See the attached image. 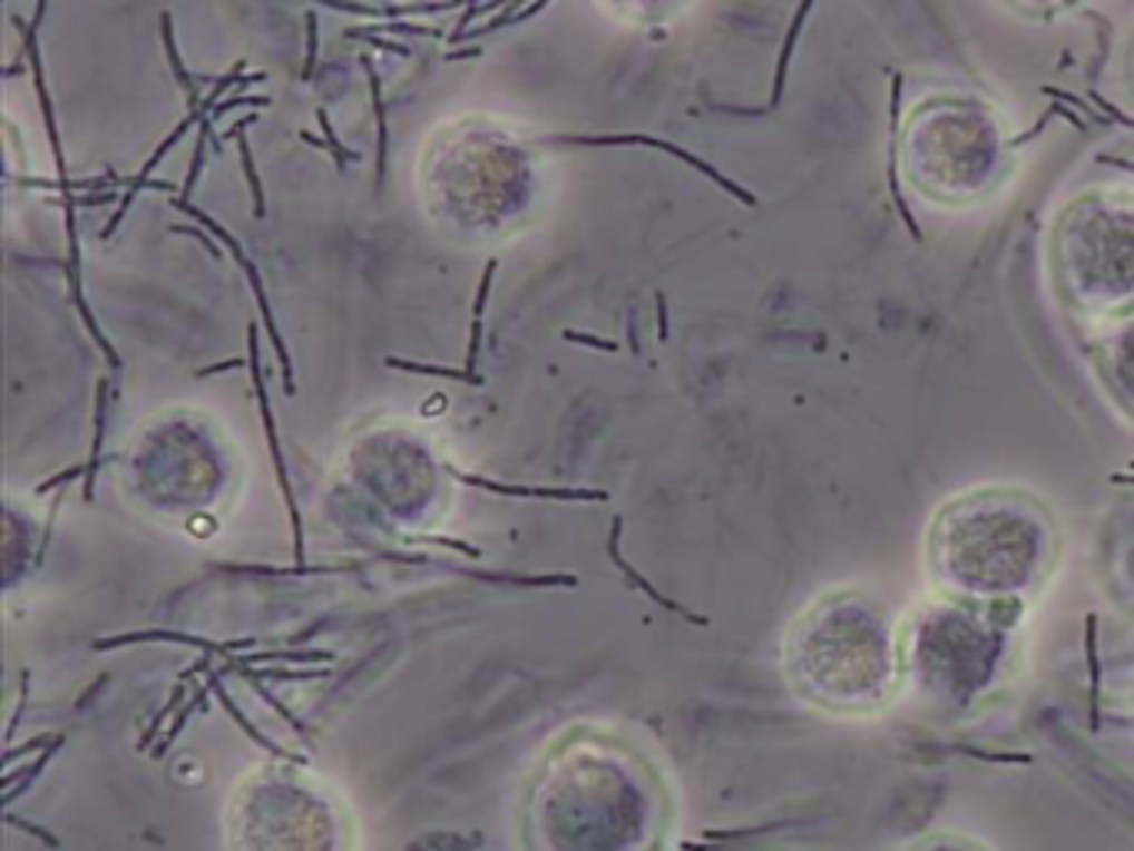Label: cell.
Masks as SVG:
<instances>
[{
  "instance_id": "obj_1",
  "label": "cell",
  "mask_w": 1134,
  "mask_h": 851,
  "mask_svg": "<svg viewBox=\"0 0 1134 851\" xmlns=\"http://www.w3.org/2000/svg\"><path fill=\"white\" fill-rule=\"evenodd\" d=\"M1052 512L1011 486H981L945 502L928 532V566L948 599L1021 609L1055 566Z\"/></svg>"
},
{
  "instance_id": "obj_2",
  "label": "cell",
  "mask_w": 1134,
  "mask_h": 851,
  "mask_svg": "<svg viewBox=\"0 0 1134 851\" xmlns=\"http://www.w3.org/2000/svg\"><path fill=\"white\" fill-rule=\"evenodd\" d=\"M906 638L872 596L842 589L812 603L785 638L792 688L829 715H869L906 682Z\"/></svg>"
},
{
  "instance_id": "obj_3",
  "label": "cell",
  "mask_w": 1134,
  "mask_h": 851,
  "mask_svg": "<svg viewBox=\"0 0 1134 851\" xmlns=\"http://www.w3.org/2000/svg\"><path fill=\"white\" fill-rule=\"evenodd\" d=\"M896 157L902 184L918 200L938 211H968L1008 184L1015 140L988 100L938 90L908 107Z\"/></svg>"
},
{
  "instance_id": "obj_4",
  "label": "cell",
  "mask_w": 1134,
  "mask_h": 851,
  "mask_svg": "<svg viewBox=\"0 0 1134 851\" xmlns=\"http://www.w3.org/2000/svg\"><path fill=\"white\" fill-rule=\"evenodd\" d=\"M1018 613L941 596L906 636V685L941 715H965L991 698L1018 655Z\"/></svg>"
},
{
  "instance_id": "obj_5",
  "label": "cell",
  "mask_w": 1134,
  "mask_h": 851,
  "mask_svg": "<svg viewBox=\"0 0 1134 851\" xmlns=\"http://www.w3.org/2000/svg\"><path fill=\"white\" fill-rule=\"evenodd\" d=\"M1048 266L1062 303L1098 323L1134 310V194L1085 190L1052 223Z\"/></svg>"
},
{
  "instance_id": "obj_6",
  "label": "cell",
  "mask_w": 1134,
  "mask_h": 851,
  "mask_svg": "<svg viewBox=\"0 0 1134 851\" xmlns=\"http://www.w3.org/2000/svg\"><path fill=\"white\" fill-rule=\"evenodd\" d=\"M236 80H243V63H236V67L229 70L227 77H221V84H217V87H214V90L207 94V100H201V107H194V110H190V114H187V117H184V120H180V124H177V127H174L170 134H167V140H164V144H160V147H157V150L150 154V160H147V164L140 167V174H137V177L130 180V187L124 190V197H120V204H117V211H114V216H110V219H107V226L100 229V239H110V236L117 233V226H120V223H124V216L130 213V207H134V200L140 197V190H144V187L150 184V177H154V170H157V167L164 164V157H167V154H170V150H174V147H177V144H180V140H184V137L190 134V130H194V127H201V120H204V117H211V114H214V110L221 107V97H224V90H229V87H233Z\"/></svg>"
},
{
  "instance_id": "obj_7",
  "label": "cell",
  "mask_w": 1134,
  "mask_h": 851,
  "mask_svg": "<svg viewBox=\"0 0 1134 851\" xmlns=\"http://www.w3.org/2000/svg\"><path fill=\"white\" fill-rule=\"evenodd\" d=\"M174 207L180 213H187V216H194L204 229H211L224 246L229 250V256H233V263L243 270V276H246V283H250V290H253V296H256V306H260V316H263V323H266V333H270V343H273V350H276V356H280V366H283V387H286V393L293 397L296 393V383H293V363H290V356H286V346H283V340H280V333H276V323H273V310H270V300H266V286H263V276H260V270H256V263L243 253V246H239V239L229 233L227 226H221L217 219H211L207 213L204 211H197L190 200H174Z\"/></svg>"
},
{
  "instance_id": "obj_8",
  "label": "cell",
  "mask_w": 1134,
  "mask_h": 851,
  "mask_svg": "<svg viewBox=\"0 0 1134 851\" xmlns=\"http://www.w3.org/2000/svg\"><path fill=\"white\" fill-rule=\"evenodd\" d=\"M1102 376L1112 390V397L1125 407L1134 420V310L1105 323V336L1098 343Z\"/></svg>"
},
{
  "instance_id": "obj_9",
  "label": "cell",
  "mask_w": 1134,
  "mask_h": 851,
  "mask_svg": "<svg viewBox=\"0 0 1134 851\" xmlns=\"http://www.w3.org/2000/svg\"><path fill=\"white\" fill-rule=\"evenodd\" d=\"M546 144H573V147H653V150H663V154H673L676 160H682V164H688V167H695V170H702L705 177H712V180H718L725 190H732V194H739V197H745L739 187H732L729 180H722L712 167H705L698 157H692V154H685L682 147H676V144H669V140H656V137H643V134H596V137H566V134H559V137H549ZM749 200V197H745Z\"/></svg>"
},
{
  "instance_id": "obj_10",
  "label": "cell",
  "mask_w": 1134,
  "mask_h": 851,
  "mask_svg": "<svg viewBox=\"0 0 1134 851\" xmlns=\"http://www.w3.org/2000/svg\"><path fill=\"white\" fill-rule=\"evenodd\" d=\"M13 23L20 27L23 47H27V57H30L33 90H37V100H40V114H43V124H47V140H50L53 160H57V184H67V157H63L60 127H57V117H53V100H50V90H47V80H43V63H40V50H37V27H33V23H23L20 17H13Z\"/></svg>"
},
{
  "instance_id": "obj_11",
  "label": "cell",
  "mask_w": 1134,
  "mask_h": 851,
  "mask_svg": "<svg viewBox=\"0 0 1134 851\" xmlns=\"http://www.w3.org/2000/svg\"><path fill=\"white\" fill-rule=\"evenodd\" d=\"M360 63H363V70H366L370 100H373V114H377V187H383V180H387V144H390V134H387V110H383V80H380V74L373 70L370 57H363Z\"/></svg>"
},
{
  "instance_id": "obj_12",
  "label": "cell",
  "mask_w": 1134,
  "mask_h": 851,
  "mask_svg": "<svg viewBox=\"0 0 1134 851\" xmlns=\"http://www.w3.org/2000/svg\"><path fill=\"white\" fill-rule=\"evenodd\" d=\"M160 40H164L167 60H170V67H174V74H177V84H180V87H184V94H187V104H190V110H194V107H201V97H197V80L187 74V67H184V60H180V50H177V37H174V17H170V10H164V13H160Z\"/></svg>"
},
{
  "instance_id": "obj_13",
  "label": "cell",
  "mask_w": 1134,
  "mask_h": 851,
  "mask_svg": "<svg viewBox=\"0 0 1134 851\" xmlns=\"http://www.w3.org/2000/svg\"><path fill=\"white\" fill-rule=\"evenodd\" d=\"M459 476V472H456ZM462 482H472V486H486L492 492H506V496H539V499H603V492H579V489H529V486H502V482H492V479H482V476H459Z\"/></svg>"
},
{
  "instance_id": "obj_14",
  "label": "cell",
  "mask_w": 1134,
  "mask_h": 851,
  "mask_svg": "<svg viewBox=\"0 0 1134 851\" xmlns=\"http://www.w3.org/2000/svg\"><path fill=\"white\" fill-rule=\"evenodd\" d=\"M211 134H214V120L204 117L201 127H197V144H194V154H190V170H187V180L180 187V200H190L194 197V187L204 174V160H207V144H211Z\"/></svg>"
},
{
  "instance_id": "obj_15",
  "label": "cell",
  "mask_w": 1134,
  "mask_h": 851,
  "mask_svg": "<svg viewBox=\"0 0 1134 851\" xmlns=\"http://www.w3.org/2000/svg\"><path fill=\"white\" fill-rule=\"evenodd\" d=\"M236 147H239V167H243L246 187H250V194H253V216L263 219V216H266V194H263V184H260V174H256V164H253V150H250L246 134L236 137Z\"/></svg>"
},
{
  "instance_id": "obj_16",
  "label": "cell",
  "mask_w": 1134,
  "mask_h": 851,
  "mask_svg": "<svg viewBox=\"0 0 1134 851\" xmlns=\"http://www.w3.org/2000/svg\"><path fill=\"white\" fill-rule=\"evenodd\" d=\"M387 366H393V370H403V373H420V376H447V380H462V383H482V376L479 373H459V370H450V366H427V363H413V360H397V356H390L387 360Z\"/></svg>"
},
{
  "instance_id": "obj_17",
  "label": "cell",
  "mask_w": 1134,
  "mask_h": 851,
  "mask_svg": "<svg viewBox=\"0 0 1134 851\" xmlns=\"http://www.w3.org/2000/svg\"><path fill=\"white\" fill-rule=\"evenodd\" d=\"M316 120H320L323 140H326V147H330V154H333V160H336V167H340V170H346V164L360 160V154H356V150H346V147L340 144V134L333 130V120H330V114H326L323 107H316Z\"/></svg>"
},
{
  "instance_id": "obj_18",
  "label": "cell",
  "mask_w": 1134,
  "mask_h": 851,
  "mask_svg": "<svg viewBox=\"0 0 1134 851\" xmlns=\"http://www.w3.org/2000/svg\"><path fill=\"white\" fill-rule=\"evenodd\" d=\"M1005 7H1011L1015 13H1025V17H1055L1068 7H1075L1078 0H998Z\"/></svg>"
},
{
  "instance_id": "obj_19",
  "label": "cell",
  "mask_w": 1134,
  "mask_h": 851,
  "mask_svg": "<svg viewBox=\"0 0 1134 851\" xmlns=\"http://www.w3.org/2000/svg\"><path fill=\"white\" fill-rule=\"evenodd\" d=\"M320 50V27H316V13L310 10L306 13V60H303V80L310 84L313 74H316V53Z\"/></svg>"
},
{
  "instance_id": "obj_20",
  "label": "cell",
  "mask_w": 1134,
  "mask_h": 851,
  "mask_svg": "<svg viewBox=\"0 0 1134 851\" xmlns=\"http://www.w3.org/2000/svg\"><path fill=\"white\" fill-rule=\"evenodd\" d=\"M496 270H499V263L489 260L486 270H482V280L476 286V300H472V320L476 323H482V316H486V303H489V290H492V280H496Z\"/></svg>"
},
{
  "instance_id": "obj_21",
  "label": "cell",
  "mask_w": 1134,
  "mask_h": 851,
  "mask_svg": "<svg viewBox=\"0 0 1134 851\" xmlns=\"http://www.w3.org/2000/svg\"><path fill=\"white\" fill-rule=\"evenodd\" d=\"M479 0H443V3H413V7H387V17H407V13H443L453 7H476Z\"/></svg>"
},
{
  "instance_id": "obj_22",
  "label": "cell",
  "mask_w": 1134,
  "mask_h": 851,
  "mask_svg": "<svg viewBox=\"0 0 1134 851\" xmlns=\"http://www.w3.org/2000/svg\"><path fill=\"white\" fill-rule=\"evenodd\" d=\"M427 33V37H440V30L433 27H420V23H403V20H390V23H373V30L366 33Z\"/></svg>"
},
{
  "instance_id": "obj_23",
  "label": "cell",
  "mask_w": 1134,
  "mask_h": 851,
  "mask_svg": "<svg viewBox=\"0 0 1134 851\" xmlns=\"http://www.w3.org/2000/svg\"><path fill=\"white\" fill-rule=\"evenodd\" d=\"M911 851H985V849H978V845H971V842H965V839H951V835H945V839L921 842L918 849H911Z\"/></svg>"
},
{
  "instance_id": "obj_24",
  "label": "cell",
  "mask_w": 1134,
  "mask_h": 851,
  "mask_svg": "<svg viewBox=\"0 0 1134 851\" xmlns=\"http://www.w3.org/2000/svg\"><path fill=\"white\" fill-rule=\"evenodd\" d=\"M233 107H270V97H229V100H224L214 114H211V120L217 124L224 114H229Z\"/></svg>"
},
{
  "instance_id": "obj_25",
  "label": "cell",
  "mask_w": 1134,
  "mask_h": 851,
  "mask_svg": "<svg viewBox=\"0 0 1134 851\" xmlns=\"http://www.w3.org/2000/svg\"><path fill=\"white\" fill-rule=\"evenodd\" d=\"M563 336H566L569 343H586V346H593V350H603V353H616V350H619L613 340H603V336H593V333H576V330H566Z\"/></svg>"
},
{
  "instance_id": "obj_26",
  "label": "cell",
  "mask_w": 1134,
  "mask_h": 851,
  "mask_svg": "<svg viewBox=\"0 0 1134 851\" xmlns=\"http://www.w3.org/2000/svg\"><path fill=\"white\" fill-rule=\"evenodd\" d=\"M323 7L330 10H340V13H360V17H383V10L370 7V3H350V0H320Z\"/></svg>"
},
{
  "instance_id": "obj_27",
  "label": "cell",
  "mask_w": 1134,
  "mask_h": 851,
  "mask_svg": "<svg viewBox=\"0 0 1134 851\" xmlns=\"http://www.w3.org/2000/svg\"><path fill=\"white\" fill-rule=\"evenodd\" d=\"M346 37H363V40H370V43H373V47H380V50H390V53L410 57V47H403V43H397V40H383V37H377V33H366V30H346Z\"/></svg>"
},
{
  "instance_id": "obj_28",
  "label": "cell",
  "mask_w": 1134,
  "mask_h": 851,
  "mask_svg": "<svg viewBox=\"0 0 1134 851\" xmlns=\"http://www.w3.org/2000/svg\"><path fill=\"white\" fill-rule=\"evenodd\" d=\"M174 233H190V236H197V239H201V243H204V246L214 253V256H221V246H217V243H214V239H211L204 229H197V226H174Z\"/></svg>"
},
{
  "instance_id": "obj_29",
  "label": "cell",
  "mask_w": 1134,
  "mask_h": 851,
  "mask_svg": "<svg viewBox=\"0 0 1134 851\" xmlns=\"http://www.w3.org/2000/svg\"><path fill=\"white\" fill-rule=\"evenodd\" d=\"M656 306H659V336L666 340V333H669V320H666V300H663V293H656Z\"/></svg>"
},
{
  "instance_id": "obj_30",
  "label": "cell",
  "mask_w": 1134,
  "mask_h": 851,
  "mask_svg": "<svg viewBox=\"0 0 1134 851\" xmlns=\"http://www.w3.org/2000/svg\"><path fill=\"white\" fill-rule=\"evenodd\" d=\"M243 366V360H227V363H217V366H207V370H201V376H211V373H224V370H239Z\"/></svg>"
},
{
  "instance_id": "obj_31",
  "label": "cell",
  "mask_w": 1134,
  "mask_h": 851,
  "mask_svg": "<svg viewBox=\"0 0 1134 851\" xmlns=\"http://www.w3.org/2000/svg\"><path fill=\"white\" fill-rule=\"evenodd\" d=\"M253 120H256V117H253V114H250V117H243V120H239V124H233V127H229V130H227V134H224V137H227V140H236V137H239V134H243V130H246V127H250V124H253Z\"/></svg>"
},
{
  "instance_id": "obj_32",
  "label": "cell",
  "mask_w": 1134,
  "mask_h": 851,
  "mask_svg": "<svg viewBox=\"0 0 1134 851\" xmlns=\"http://www.w3.org/2000/svg\"><path fill=\"white\" fill-rule=\"evenodd\" d=\"M482 50L479 47H469V50H453V53H447V60H462V57H479Z\"/></svg>"
},
{
  "instance_id": "obj_33",
  "label": "cell",
  "mask_w": 1134,
  "mask_h": 851,
  "mask_svg": "<svg viewBox=\"0 0 1134 851\" xmlns=\"http://www.w3.org/2000/svg\"><path fill=\"white\" fill-rule=\"evenodd\" d=\"M43 13H47V0H37V10H33V27H40V20H43Z\"/></svg>"
},
{
  "instance_id": "obj_34",
  "label": "cell",
  "mask_w": 1134,
  "mask_h": 851,
  "mask_svg": "<svg viewBox=\"0 0 1134 851\" xmlns=\"http://www.w3.org/2000/svg\"><path fill=\"white\" fill-rule=\"evenodd\" d=\"M1132 539H1134V536H1132ZM1128 566H1132V586H1128V589H1132V596H1134V563H1128Z\"/></svg>"
}]
</instances>
